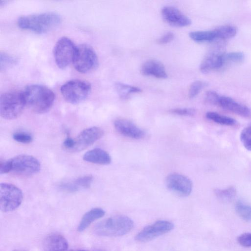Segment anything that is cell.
Listing matches in <instances>:
<instances>
[{"mask_svg": "<svg viewBox=\"0 0 251 251\" xmlns=\"http://www.w3.org/2000/svg\"><path fill=\"white\" fill-rule=\"evenodd\" d=\"M22 92L25 105L37 114L48 112L54 101V93L44 85H30L26 86Z\"/></svg>", "mask_w": 251, "mask_h": 251, "instance_id": "obj_1", "label": "cell"}, {"mask_svg": "<svg viewBox=\"0 0 251 251\" xmlns=\"http://www.w3.org/2000/svg\"><path fill=\"white\" fill-rule=\"evenodd\" d=\"M61 22V18L58 14L45 12L22 16L18 19L17 24L23 29L43 34L58 26Z\"/></svg>", "mask_w": 251, "mask_h": 251, "instance_id": "obj_2", "label": "cell"}, {"mask_svg": "<svg viewBox=\"0 0 251 251\" xmlns=\"http://www.w3.org/2000/svg\"><path fill=\"white\" fill-rule=\"evenodd\" d=\"M133 226L131 219L124 215H117L99 222L94 227V231L99 236L117 237L127 234Z\"/></svg>", "mask_w": 251, "mask_h": 251, "instance_id": "obj_3", "label": "cell"}, {"mask_svg": "<svg viewBox=\"0 0 251 251\" xmlns=\"http://www.w3.org/2000/svg\"><path fill=\"white\" fill-rule=\"evenodd\" d=\"M25 103L22 92H5L0 97V115L3 119L13 120L22 113Z\"/></svg>", "mask_w": 251, "mask_h": 251, "instance_id": "obj_4", "label": "cell"}, {"mask_svg": "<svg viewBox=\"0 0 251 251\" xmlns=\"http://www.w3.org/2000/svg\"><path fill=\"white\" fill-rule=\"evenodd\" d=\"M91 89L88 82L80 79H73L62 85L60 92L66 101L77 104L84 100L89 96Z\"/></svg>", "mask_w": 251, "mask_h": 251, "instance_id": "obj_5", "label": "cell"}, {"mask_svg": "<svg viewBox=\"0 0 251 251\" xmlns=\"http://www.w3.org/2000/svg\"><path fill=\"white\" fill-rule=\"evenodd\" d=\"M73 64L77 71L88 73L97 67L98 58L91 47L82 44L76 47Z\"/></svg>", "mask_w": 251, "mask_h": 251, "instance_id": "obj_6", "label": "cell"}, {"mask_svg": "<svg viewBox=\"0 0 251 251\" xmlns=\"http://www.w3.org/2000/svg\"><path fill=\"white\" fill-rule=\"evenodd\" d=\"M23 199L22 190L16 186L7 183L0 184V208L1 211H12L20 206Z\"/></svg>", "mask_w": 251, "mask_h": 251, "instance_id": "obj_7", "label": "cell"}, {"mask_svg": "<svg viewBox=\"0 0 251 251\" xmlns=\"http://www.w3.org/2000/svg\"><path fill=\"white\" fill-rule=\"evenodd\" d=\"M9 172L23 175H32L41 169L39 161L33 156L27 154L17 155L7 160Z\"/></svg>", "mask_w": 251, "mask_h": 251, "instance_id": "obj_8", "label": "cell"}, {"mask_svg": "<svg viewBox=\"0 0 251 251\" xmlns=\"http://www.w3.org/2000/svg\"><path fill=\"white\" fill-rule=\"evenodd\" d=\"M76 47L69 38L66 37L60 38L54 48L53 54L55 63L60 69L67 67L73 63Z\"/></svg>", "mask_w": 251, "mask_h": 251, "instance_id": "obj_9", "label": "cell"}, {"mask_svg": "<svg viewBox=\"0 0 251 251\" xmlns=\"http://www.w3.org/2000/svg\"><path fill=\"white\" fill-rule=\"evenodd\" d=\"M174 228V224L170 221H157L142 229L135 239L139 242H147L171 231Z\"/></svg>", "mask_w": 251, "mask_h": 251, "instance_id": "obj_10", "label": "cell"}, {"mask_svg": "<svg viewBox=\"0 0 251 251\" xmlns=\"http://www.w3.org/2000/svg\"><path fill=\"white\" fill-rule=\"evenodd\" d=\"M103 134L104 131L99 127L92 126L84 129L74 139V146L70 151L79 152L86 149L100 139Z\"/></svg>", "mask_w": 251, "mask_h": 251, "instance_id": "obj_11", "label": "cell"}, {"mask_svg": "<svg viewBox=\"0 0 251 251\" xmlns=\"http://www.w3.org/2000/svg\"><path fill=\"white\" fill-rule=\"evenodd\" d=\"M167 188L182 197L189 196L192 191L193 184L187 176L177 173L169 175L165 180Z\"/></svg>", "mask_w": 251, "mask_h": 251, "instance_id": "obj_12", "label": "cell"}, {"mask_svg": "<svg viewBox=\"0 0 251 251\" xmlns=\"http://www.w3.org/2000/svg\"><path fill=\"white\" fill-rule=\"evenodd\" d=\"M161 15L164 20L171 26L185 27L191 25V20L177 8L166 6L161 10Z\"/></svg>", "mask_w": 251, "mask_h": 251, "instance_id": "obj_13", "label": "cell"}, {"mask_svg": "<svg viewBox=\"0 0 251 251\" xmlns=\"http://www.w3.org/2000/svg\"><path fill=\"white\" fill-rule=\"evenodd\" d=\"M114 126L119 133L130 138L140 139L143 138L146 135L143 130L128 120L117 119L114 121Z\"/></svg>", "mask_w": 251, "mask_h": 251, "instance_id": "obj_14", "label": "cell"}, {"mask_svg": "<svg viewBox=\"0 0 251 251\" xmlns=\"http://www.w3.org/2000/svg\"><path fill=\"white\" fill-rule=\"evenodd\" d=\"M141 72L144 75L152 76L157 78L165 79L168 76L164 65L156 59L145 62L141 67Z\"/></svg>", "mask_w": 251, "mask_h": 251, "instance_id": "obj_15", "label": "cell"}, {"mask_svg": "<svg viewBox=\"0 0 251 251\" xmlns=\"http://www.w3.org/2000/svg\"><path fill=\"white\" fill-rule=\"evenodd\" d=\"M219 105L242 117H249L251 116V110L249 107L228 97L221 96Z\"/></svg>", "mask_w": 251, "mask_h": 251, "instance_id": "obj_16", "label": "cell"}, {"mask_svg": "<svg viewBox=\"0 0 251 251\" xmlns=\"http://www.w3.org/2000/svg\"><path fill=\"white\" fill-rule=\"evenodd\" d=\"M93 178L92 176H84L75 179L63 182L60 185V188L68 192H75L83 189L89 188L93 182Z\"/></svg>", "mask_w": 251, "mask_h": 251, "instance_id": "obj_17", "label": "cell"}, {"mask_svg": "<svg viewBox=\"0 0 251 251\" xmlns=\"http://www.w3.org/2000/svg\"><path fill=\"white\" fill-rule=\"evenodd\" d=\"M66 239L58 233H51L45 239L43 243L44 251H65L68 248Z\"/></svg>", "mask_w": 251, "mask_h": 251, "instance_id": "obj_18", "label": "cell"}, {"mask_svg": "<svg viewBox=\"0 0 251 251\" xmlns=\"http://www.w3.org/2000/svg\"><path fill=\"white\" fill-rule=\"evenodd\" d=\"M83 159L88 162L104 165H108L111 162L109 153L100 148H95L87 151Z\"/></svg>", "mask_w": 251, "mask_h": 251, "instance_id": "obj_19", "label": "cell"}, {"mask_svg": "<svg viewBox=\"0 0 251 251\" xmlns=\"http://www.w3.org/2000/svg\"><path fill=\"white\" fill-rule=\"evenodd\" d=\"M222 54L212 52L207 55L202 61L200 70L203 74L217 70L223 66Z\"/></svg>", "mask_w": 251, "mask_h": 251, "instance_id": "obj_20", "label": "cell"}, {"mask_svg": "<svg viewBox=\"0 0 251 251\" xmlns=\"http://www.w3.org/2000/svg\"><path fill=\"white\" fill-rule=\"evenodd\" d=\"M105 213V211L100 208H94L89 210L83 216L77 227V230L79 232L84 231L93 222L102 217Z\"/></svg>", "mask_w": 251, "mask_h": 251, "instance_id": "obj_21", "label": "cell"}, {"mask_svg": "<svg viewBox=\"0 0 251 251\" xmlns=\"http://www.w3.org/2000/svg\"><path fill=\"white\" fill-rule=\"evenodd\" d=\"M189 36L192 40L198 43L211 42L216 39L214 30L192 31L189 33Z\"/></svg>", "mask_w": 251, "mask_h": 251, "instance_id": "obj_22", "label": "cell"}, {"mask_svg": "<svg viewBox=\"0 0 251 251\" xmlns=\"http://www.w3.org/2000/svg\"><path fill=\"white\" fill-rule=\"evenodd\" d=\"M115 88L119 97L123 99H127L131 94L141 92L137 87L131 86L122 82H116Z\"/></svg>", "mask_w": 251, "mask_h": 251, "instance_id": "obj_23", "label": "cell"}, {"mask_svg": "<svg viewBox=\"0 0 251 251\" xmlns=\"http://www.w3.org/2000/svg\"><path fill=\"white\" fill-rule=\"evenodd\" d=\"M206 117L208 119L222 125L233 126L236 124L235 119L214 112H207Z\"/></svg>", "mask_w": 251, "mask_h": 251, "instance_id": "obj_24", "label": "cell"}, {"mask_svg": "<svg viewBox=\"0 0 251 251\" xmlns=\"http://www.w3.org/2000/svg\"><path fill=\"white\" fill-rule=\"evenodd\" d=\"M237 214L243 220L251 221V205L242 201H237L235 204Z\"/></svg>", "mask_w": 251, "mask_h": 251, "instance_id": "obj_25", "label": "cell"}, {"mask_svg": "<svg viewBox=\"0 0 251 251\" xmlns=\"http://www.w3.org/2000/svg\"><path fill=\"white\" fill-rule=\"evenodd\" d=\"M216 39H226L232 38L237 33L235 26L225 25L219 26L214 29Z\"/></svg>", "mask_w": 251, "mask_h": 251, "instance_id": "obj_26", "label": "cell"}, {"mask_svg": "<svg viewBox=\"0 0 251 251\" xmlns=\"http://www.w3.org/2000/svg\"><path fill=\"white\" fill-rule=\"evenodd\" d=\"M214 193L217 198L223 202L232 201L236 195V188L232 186L224 189H216Z\"/></svg>", "mask_w": 251, "mask_h": 251, "instance_id": "obj_27", "label": "cell"}, {"mask_svg": "<svg viewBox=\"0 0 251 251\" xmlns=\"http://www.w3.org/2000/svg\"><path fill=\"white\" fill-rule=\"evenodd\" d=\"M18 62L17 59L7 53L0 52V69L4 71L15 65Z\"/></svg>", "mask_w": 251, "mask_h": 251, "instance_id": "obj_28", "label": "cell"}, {"mask_svg": "<svg viewBox=\"0 0 251 251\" xmlns=\"http://www.w3.org/2000/svg\"><path fill=\"white\" fill-rule=\"evenodd\" d=\"M223 66L228 63L240 62L244 59V55L241 52H230L222 54Z\"/></svg>", "mask_w": 251, "mask_h": 251, "instance_id": "obj_29", "label": "cell"}, {"mask_svg": "<svg viewBox=\"0 0 251 251\" xmlns=\"http://www.w3.org/2000/svg\"><path fill=\"white\" fill-rule=\"evenodd\" d=\"M206 85L207 84L205 82L201 80L193 82L190 86L188 90L189 98L190 99L195 98Z\"/></svg>", "mask_w": 251, "mask_h": 251, "instance_id": "obj_30", "label": "cell"}, {"mask_svg": "<svg viewBox=\"0 0 251 251\" xmlns=\"http://www.w3.org/2000/svg\"><path fill=\"white\" fill-rule=\"evenodd\" d=\"M240 140L245 148L251 151V125L242 130Z\"/></svg>", "mask_w": 251, "mask_h": 251, "instance_id": "obj_31", "label": "cell"}, {"mask_svg": "<svg viewBox=\"0 0 251 251\" xmlns=\"http://www.w3.org/2000/svg\"><path fill=\"white\" fill-rule=\"evenodd\" d=\"M13 138L18 142L24 144L29 143L32 141V136L25 132H16L13 135Z\"/></svg>", "mask_w": 251, "mask_h": 251, "instance_id": "obj_32", "label": "cell"}, {"mask_svg": "<svg viewBox=\"0 0 251 251\" xmlns=\"http://www.w3.org/2000/svg\"><path fill=\"white\" fill-rule=\"evenodd\" d=\"M221 96L213 91H209L205 94V100L213 105H218Z\"/></svg>", "mask_w": 251, "mask_h": 251, "instance_id": "obj_33", "label": "cell"}, {"mask_svg": "<svg viewBox=\"0 0 251 251\" xmlns=\"http://www.w3.org/2000/svg\"><path fill=\"white\" fill-rule=\"evenodd\" d=\"M171 112L181 116H193L196 113V110L192 108H178L172 109Z\"/></svg>", "mask_w": 251, "mask_h": 251, "instance_id": "obj_34", "label": "cell"}, {"mask_svg": "<svg viewBox=\"0 0 251 251\" xmlns=\"http://www.w3.org/2000/svg\"><path fill=\"white\" fill-rule=\"evenodd\" d=\"M238 243L244 247H251V233H244L237 238Z\"/></svg>", "mask_w": 251, "mask_h": 251, "instance_id": "obj_35", "label": "cell"}, {"mask_svg": "<svg viewBox=\"0 0 251 251\" xmlns=\"http://www.w3.org/2000/svg\"><path fill=\"white\" fill-rule=\"evenodd\" d=\"M174 34L172 32H167L157 40L160 44H166L171 42L174 38Z\"/></svg>", "mask_w": 251, "mask_h": 251, "instance_id": "obj_36", "label": "cell"}, {"mask_svg": "<svg viewBox=\"0 0 251 251\" xmlns=\"http://www.w3.org/2000/svg\"><path fill=\"white\" fill-rule=\"evenodd\" d=\"M64 147L67 150L70 151L74 146V139L70 137H67L63 142Z\"/></svg>", "mask_w": 251, "mask_h": 251, "instance_id": "obj_37", "label": "cell"}, {"mask_svg": "<svg viewBox=\"0 0 251 251\" xmlns=\"http://www.w3.org/2000/svg\"><path fill=\"white\" fill-rule=\"evenodd\" d=\"M70 251H86L82 250H72Z\"/></svg>", "mask_w": 251, "mask_h": 251, "instance_id": "obj_38", "label": "cell"}, {"mask_svg": "<svg viewBox=\"0 0 251 251\" xmlns=\"http://www.w3.org/2000/svg\"></svg>", "mask_w": 251, "mask_h": 251, "instance_id": "obj_39", "label": "cell"}, {"mask_svg": "<svg viewBox=\"0 0 251 251\" xmlns=\"http://www.w3.org/2000/svg\"></svg>", "mask_w": 251, "mask_h": 251, "instance_id": "obj_40", "label": "cell"}]
</instances>
